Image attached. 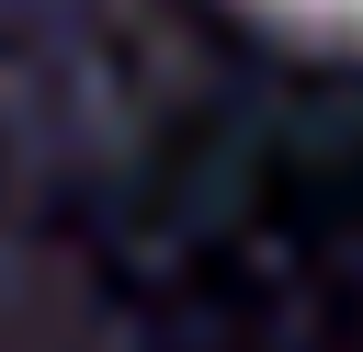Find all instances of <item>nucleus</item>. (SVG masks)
I'll use <instances>...</instances> for the list:
<instances>
[{
  "mask_svg": "<svg viewBox=\"0 0 363 352\" xmlns=\"http://www.w3.org/2000/svg\"><path fill=\"white\" fill-rule=\"evenodd\" d=\"M306 11H363V0H306Z\"/></svg>",
  "mask_w": 363,
  "mask_h": 352,
  "instance_id": "f257e3e1",
  "label": "nucleus"
}]
</instances>
